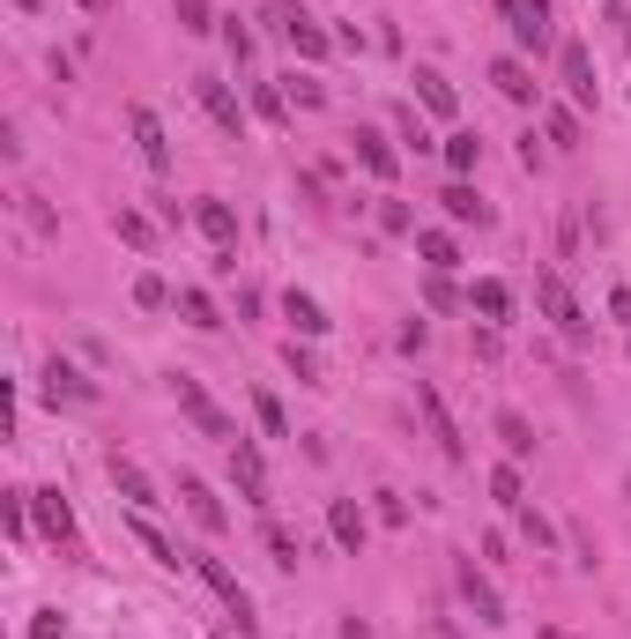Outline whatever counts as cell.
<instances>
[{
    "label": "cell",
    "mask_w": 631,
    "mask_h": 639,
    "mask_svg": "<svg viewBox=\"0 0 631 639\" xmlns=\"http://www.w3.org/2000/svg\"><path fill=\"white\" fill-rule=\"evenodd\" d=\"M231 484H238L245 498H253V506H267V468H261V454H253V446H231Z\"/></svg>",
    "instance_id": "obj_11"
},
{
    "label": "cell",
    "mask_w": 631,
    "mask_h": 639,
    "mask_svg": "<svg viewBox=\"0 0 631 639\" xmlns=\"http://www.w3.org/2000/svg\"><path fill=\"white\" fill-rule=\"evenodd\" d=\"M126 126H134V149H142L149 172H171V142H164V126H156V112H149V104H134V112H126Z\"/></svg>",
    "instance_id": "obj_8"
},
{
    "label": "cell",
    "mask_w": 631,
    "mask_h": 639,
    "mask_svg": "<svg viewBox=\"0 0 631 639\" xmlns=\"http://www.w3.org/2000/svg\"><path fill=\"white\" fill-rule=\"evenodd\" d=\"M349 142H357V164H365L372 179H394V149H387V134H379V126H357Z\"/></svg>",
    "instance_id": "obj_15"
},
{
    "label": "cell",
    "mask_w": 631,
    "mask_h": 639,
    "mask_svg": "<svg viewBox=\"0 0 631 639\" xmlns=\"http://www.w3.org/2000/svg\"><path fill=\"white\" fill-rule=\"evenodd\" d=\"M45 402H98V379H82L74 365L52 357V365H45Z\"/></svg>",
    "instance_id": "obj_12"
},
{
    "label": "cell",
    "mask_w": 631,
    "mask_h": 639,
    "mask_svg": "<svg viewBox=\"0 0 631 639\" xmlns=\"http://www.w3.org/2000/svg\"><path fill=\"white\" fill-rule=\"evenodd\" d=\"M275 90H283V98H291V104H305V112H319V104H327V90H319L313 74H283Z\"/></svg>",
    "instance_id": "obj_29"
},
{
    "label": "cell",
    "mask_w": 631,
    "mask_h": 639,
    "mask_svg": "<svg viewBox=\"0 0 631 639\" xmlns=\"http://www.w3.org/2000/svg\"><path fill=\"white\" fill-rule=\"evenodd\" d=\"M194 223L208 231V239H216L223 253L238 246V216H231V201H201V209H194Z\"/></svg>",
    "instance_id": "obj_17"
},
{
    "label": "cell",
    "mask_w": 631,
    "mask_h": 639,
    "mask_svg": "<svg viewBox=\"0 0 631 639\" xmlns=\"http://www.w3.org/2000/svg\"><path fill=\"white\" fill-rule=\"evenodd\" d=\"M283 320H291L297 335H327V327H335V320L319 313V297H305V291H291V297H283Z\"/></svg>",
    "instance_id": "obj_18"
},
{
    "label": "cell",
    "mask_w": 631,
    "mask_h": 639,
    "mask_svg": "<svg viewBox=\"0 0 631 639\" xmlns=\"http://www.w3.org/2000/svg\"><path fill=\"white\" fill-rule=\"evenodd\" d=\"M520 528H528V536H535V542H558V528H550V520L535 514V506H520Z\"/></svg>",
    "instance_id": "obj_39"
},
{
    "label": "cell",
    "mask_w": 631,
    "mask_h": 639,
    "mask_svg": "<svg viewBox=\"0 0 631 639\" xmlns=\"http://www.w3.org/2000/svg\"><path fill=\"white\" fill-rule=\"evenodd\" d=\"M194 98H201V112H208V120L223 126V134H238L245 126V112H238V98H231V90H223L216 74H194Z\"/></svg>",
    "instance_id": "obj_9"
},
{
    "label": "cell",
    "mask_w": 631,
    "mask_h": 639,
    "mask_svg": "<svg viewBox=\"0 0 631 639\" xmlns=\"http://www.w3.org/2000/svg\"><path fill=\"white\" fill-rule=\"evenodd\" d=\"M490 498H498V506H512V514H520V506H528V498H520V468H490Z\"/></svg>",
    "instance_id": "obj_31"
},
{
    "label": "cell",
    "mask_w": 631,
    "mask_h": 639,
    "mask_svg": "<svg viewBox=\"0 0 631 639\" xmlns=\"http://www.w3.org/2000/svg\"><path fill=\"white\" fill-rule=\"evenodd\" d=\"M275 30L291 38L297 60H327V30H319L313 16H305V8H291V0H283V8H275Z\"/></svg>",
    "instance_id": "obj_5"
},
{
    "label": "cell",
    "mask_w": 631,
    "mask_h": 639,
    "mask_svg": "<svg viewBox=\"0 0 631 639\" xmlns=\"http://www.w3.org/2000/svg\"><path fill=\"white\" fill-rule=\"evenodd\" d=\"M461 595H468V610L484 617V625H506V602H498V588H490L476 566H461Z\"/></svg>",
    "instance_id": "obj_14"
},
{
    "label": "cell",
    "mask_w": 631,
    "mask_h": 639,
    "mask_svg": "<svg viewBox=\"0 0 631 639\" xmlns=\"http://www.w3.org/2000/svg\"><path fill=\"white\" fill-rule=\"evenodd\" d=\"M134 305H149V313H164V305H171L164 275H134Z\"/></svg>",
    "instance_id": "obj_34"
},
{
    "label": "cell",
    "mask_w": 631,
    "mask_h": 639,
    "mask_svg": "<svg viewBox=\"0 0 631 639\" xmlns=\"http://www.w3.org/2000/svg\"><path fill=\"white\" fill-rule=\"evenodd\" d=\"M416 253H424V261H431L438 275H446V268H461V253H454V239H446V231H416Z\"/></svg>",
    "instance_id": "obj_26"
},
{
    "label": "cell",
    "mask_w": 631,
    "mask_h": 639,
    "mask_svg": "<svg viewBox=\"0 0 631 639\" xmlns=\"http://www.w3.org/2000/svg\"><path fill=\"white\" fill-rule=\"evenodd\" d=\"M134 542H142L156 566H179V558H186V550H179V542H171L164 528H156V520H142V514H134Z\"/></svg>",
    "instance_id": "obj_23"
},
{
    "label": "cell",
    "mask_w": 631,
    "mask_h": 639,
    "mask_svg": "<svg viewBox=\"0 0 631 639\" xmlns=\"http://www.w3.org/2000/svg\"><path fill=\"white\" fill-rule=\"evenodd\" d=\"M194 572H201V580H208V588L223 595V602H231V617H238V632H253V595L238 588V572L223 566V558H194Z\"/></svg>",
    "instance_id": "obj_6"
},
{
    "label": "cell",
    "mask_w": 631,
    "mask_h": 639,
    "mask_svg": "<svg viewBox=\"0 0 631 639\" xmlns=\"http://www.w3.org/2000/svg\"><path fill=\"white\" fill-rule=\"evenodd\" d=\"M112 231H120V239H126V246H156V223H149V216H134V209H120V216H112Z\"/></svg>",
    "instance_id": "obj_30"
},
{
    "label": "cell",
    "mask_w": 631,
    "mask_h": 639,
    "mask_svg": "<svg viewBox=\"0 0 631 639\" xmlns=\"http://www.w3.org/2000/svg\"><path fill=\"white\" fill-rule=\"evenodd\" d=\"M104 468H112V484H120V498H126V506H156V484H149V476H142L134 462H126V454H112Z\"/></svg>",
    "instance_id": "obj_16"
},
{
    "label": "cell",
    "mask_w": 631,
    "mask_h": 639,
    "mask_svg": "<svg viewBox=\"0 0 631 639\" xmlns=\"http://www.w3.org/2000/svg\"><path fill=\"white\" fill-rule=\"evenodd\" d=\"M179 30H216V16H208V0H179Z\"/></svg>",
    "instance_id": "obj_35"
},
{
    "label": "cell",
    "mask_w": 631,
    "mask_h": 639,
    "mask_svg": "<svg viewBox=\"0 0 631 639\" xmlns=\"http://www.w3.org/2000/svg\"><path fill=\"white\" fill-rule=\"evenodd\" d=\"M30 514H38V528H45L52 542H68L74 536V506L60 491H30Z\"/></svg>",
    "instance_id": "obj_13"
},
{
    "label": "cell",
    "mask_w": 631,
    "mask_h": 639,
    "mask_svg": "<svg viewBox=\"0 0 631 639\" xmlns=\"http://www.w3.org/2000/svg\"><path fill=\"white\" fill-rule=\"evenodd\" d=\"M30 639H60V617L45 610V617H38V625H30Z\"/></svg>",
    "instance_id": "obj_40"
},
{
    "label": "cell",
    "mask_w": 631,
    "mask_h": 639,
    "mask_svg": "<svg viewBox=\"0 0 631 639\" xmlns=\"http://www.w3.org/2000/svg\"><path fill=\"white\" fill-rule=\"evenodd\" d=\"M253 417H261V432H267V439H291V417H283V402H275V394H253Z\"/></svg>",
    "instance_id": "obj_28"
},
{
    "label": "cell",
    "mask_w": 631,
    "mask_h": 639,
    "mask_svg": "<svg viewBox=\"0 0 631 639\" xmlns=\"http://www.w3.org/2000/svg\"><path fill=\"white\" fill-rule=\"evenodd\" d=\"M498 8L512 23V45H528V52L550 45V0H498Z\"/></svg>",
    "instance_id": "obj_4"
},
{
    "label": "cell",
    "mask_w": 631,
    "mask_h": 639,
    "mask_svg": "<svg viewBox=\"0 0 631 639\" xmlns=\"http://www.w3.org/2000/svg\"><path fill=\"white\" fill-rule=\"evenodd\" d=\"M550 142L572 149V142H580V120H572V112H550Z\"/></svg>",
    "instance_id": "obj_37"
},
{
    "label": "cell",
    "mask_w": 631,
    "mask_h": 639,
    "mask_svg": "<svg viewBox=\"0 0 631 639\" xmlns=\"http://www.w3.org/2000/svg\"><path fill=\"white\" fill-rule=\"evenodd\" d=\"M82 8H90V16H98V8H104V0H82Z\"/></svg>",
    "instance_id": "obj_41"
},
{
    "label": "cell",
    "mask_w": 631,
    "mask_h": 639,
    "mask_svg": "<svg viewBox=\"0 0 631 639\" xmlns=\"http://www.w3.org/2000/svg\"><path fill=\"white\" fill-rule=\"evenodd\" d=\"M223 45H231V60H245V52H253V30L231 16V23H223Z\"/></svg>",
    "instance_id": "obj_36"
},
{
    "label": "cell",
    "mask_w": 631,
    "mask_h": 639,
    "mask_svg": "<svg viewBox=\"0 0 631 639\" xmlns=\"http://www.w3.org/2000/svg\"><path fill=\"white\" fill-rule=\"evenodd\" d=\"M179 498H186V514H194L201 528H208V536H223V528H231V514H223V498L208 491L201 476H179Z\"/></svg>",
    "instance_id": "obj_10"
},
{
    "label": "cell",
    "mask_w": 631,
    "mask_h": 639,
    "mask_svg": "<svg viewBox=\"0 0 631 639\" xmlns=\"http://www.w3.org/2000/svg\"><path fill=\"white\" fill-rule=\"evenodd\" d=\"M261 536H267V558H275V566H297V536L283 528V520H267Z\"/></svg>",
    "instance_id": "obj_32"
},
{
    "label": "cell",
    "mask_w": 631,
    "mask_h": 639,
    "mask_svg": "<svg viewBox=\"0 0 631 639\" xmlns=\"http://www.w3.org/2000/svg\"><path fill=\"white\" fill-rule=\"evenodd\" d=\"M283 365H291V372H297V379H305V387H319V365H313V357H305V349H297V343H291V349H283Z\"/></svg>",
    "instance_id": "obj_38"
},
{
    "label": "cell",
    "mask_w": 631,
    "mask_h": 639,
    "mask_svg": "<svg viewBox=\"0 0 631 639\" xmlns=\"http://www.w3.org/2000/svg\"><path fill=\"white\" fill-rule=\"evenodd\" d=\"M438 201H446V216H454V223H490V209L476 201V186H446Z\"/></svg>",
    "instance_id": "obj_25"
},
{
    "label": "cell",
    "mask_w": 631,
    "mask_h": 639,
    "mask_svg": "<svg viewBox=\"0 0 631 639\" xmlns=\"http://www.w3.org/2000/svg\"><path fill=\"white\" fill-rule=\"evenodd\" d=\"M416 98H424V112H438V120H454V82L438 68H416Z\"/></svg>",
    "instance_id": "obj_19"
},
{
    "label": "cell",
    "mask_w": 631,
    "mask_h": 639,
    "mask_svg": "<svg viewBox=\"0 0 631 639\" xmlns=\"http://www.w3.org/2000/svg\"><path fill=\"white\" fill-rule=\"evenodd\" d=\"M468 305H476V313H484V320H506V313H512V291H506V283H498V275H484V283L468 291Z\"/></svg>",
    "instance_id": "obj_24"
},
{
    "label": "cell",
    "mask_w": 631,
    "mask_h": 639,
    "mask_svg": "<svg viewBox=\"0 0 631 639\" xmlns=\"http://www.w3.org/2000/svg\"><path fill=\"white\" fill-rule=\"evenodd\" d=\"M564 90H572V104H580V112H594V104H602V82H594V60H587L580 38L564 45Z\"/></svg>",
    "instance_id": "obj_7"
},
{
    "label": "cell",
    "mask_w": 631,
    "mask_h": 639,
    "mask_svg": "<svg viewBox=\"0 0 631 639\" xmlns=\"http://www.w3.org/2000/svg\"><path fill=\"white\" fill-rule=\"evenodd\" d=\"M490 82H498V98L535 104V82H528V68H520V60H490Z\"/></svg>",
    "instance_id": "obj_21"
},
{
    "label": "cell",
    "mask_w": 631,
    "mask_h": 639,
    "mask_svg": "<svg viewBox=\"0 0 631 639\" xmlns=\"http://www.w3.org/2000/svg\"><path fill=\"white\" fill-rule=\"evenodd\" d=\"M179 313H186V327H201V335H216V327H223L216 305H208V291H179Z\"/></svg>",
    "instance_id": "obj_27"
},
{
    "label": "cell",
    "mask_w": 631,
    "mask_h": 639,
    "mask_svg": "<svg viewBox=\"0 0 631 639\" xmlns=\"http://www.w3.org/2000/svg\"><path fill=\"white\" fill-rule=\"evenodd\" d=\"M416 409H424V424H431L438 454H446V462H461V454H468V439H461V424L446 417V402H438V387H431V379H416Z\"/></svg>",
    "instance_id": "obj_3"
},
{
    "label": "cell",
    "mask_w": 631,
    "mask_h": 639,
    "mask_svg": "<svg viewBox=\"0 0 631 639\" xmlns=\"http://www.w3.org/2000/svg\"><path fill=\"white\" fill-rule=\"evenodd\" d=\"M498 439H506V462H528L535 454V432H528L520 409H498Z\"/></svg>",
    "instance_id": "obj_22"
},
{
    "label": "cell",
    "mask_w": 631,
    "mask_h": 639,
    "mask_svg": "<svg viewBox=\"0 0 631 639\" xmlns=\"http://www.w3.org/2000/svg\"><path fill=\"white\" fill-rule=\"evenodd\" d=\"M476 134H446V164H454V172H476Z\"/></svg>",
    "instance_id": "obj_33"
},
{
    "label": "cell",
    "mask_w": 631,
    "mask_h": 639,
    "mask_svg": "<svg viewBox=\"0 0 631 639\" xmlns=\"http://www.w3.org/2000/svg\"><path fill=\"white\" fill-rule=\"evenodd\" d=\"M535 297H542V313L558 320V335H564V343H587V313H580V297L564 291L558 275H535Z\"/></svg>",
    "instance_id": "obj_2"
},
{
    "label": "cell",
    "mask_w": 631,
    "mask_h": 639,
    "mask_svg": "<svg viewBox=\"0 0 631 639\" xmlns=\"http://www.w3.org/2000/svg\"><path fill=\"white\" fill-rule=\"evenodd\" d=\"M171 394H179V409L194 417V432H208V439H223V446H238V439H245L238 424H231V417L216 409V402L201 394V379H194V372H179V379H171Z\"/></svg>",
    "instance_id": "obj_1"
},
{
    "label": "cell",
    "mask_w": 631,
    "mask_h": 639,
    "mask_svg": "<svg viewBox=\"0 0 631 639\" xmlns=\"http://www.w3.org/2000/svg\"><path fill=\"white\" fill-rule=\"evenodd\" d=\"M327 528H335L342 550H365V514H357L349 498H335V506H327Z\"/></svg>",
    "instance_id": "obj_20"
}]
</instances>
